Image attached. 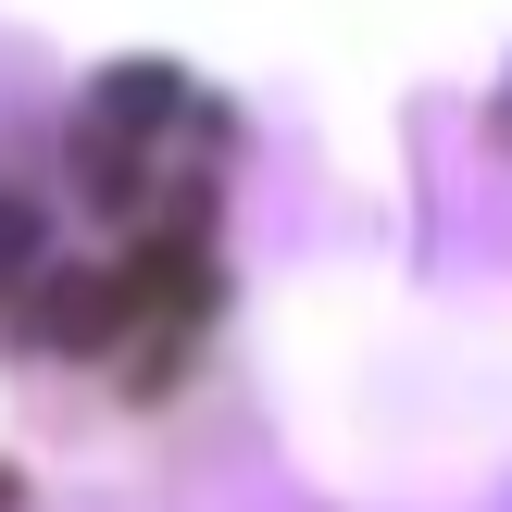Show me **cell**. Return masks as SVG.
Wrapping results in <instances>:
<instances>
[{
	"instance_id": "obj_1",
	"label": "cell",
	"mask_w": 512,
	"mask_h": 512,
	"mask_svg": "<svg viewBox=\"0 0 512 512\" xmlns=\"http://www.w3.org/2000/svg\"><path fill=\"white\" fill-rule=\"evenodd\" d=\"M225 263V113L163 63L100 75L0 163V338L138 375L200 338Z\"/></svg>"
},
{
	"instance_id": "obj_2",
	"label": "cell",
	"mask_w": 512,
	"mask_h": 512,
	"mask_svg": "<svg viewBox=\"0 0 512 512\" xmlns=\"http://www.w3.org/2000/svg\"><path fill=\"white\" fill-rule=\"evenodd\" d=\"M500 138H512V88H500Z\"/></svg>"
}]
</instances>
